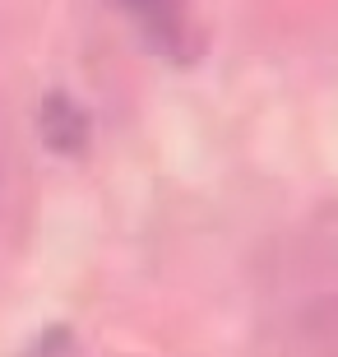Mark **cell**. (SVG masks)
Returning a JSON list of instances; mask_svg holds the SVG:
<instances>
[{
	"instance_id": "cell-3",
	"label": "cell",
	"mask_w": 338,
	"mask_h": 357,
	"mask_svg": "<svg viewBox=\"0 0 338 357\" xmlns=\"http://www.w3.org/2000/svg\"><path fill=\"white\" fill-rule=\"evenodd\" d=\"M38 130H42V139H47V149L52 153H84L89 149V139H93V121H89V112H84V102H75L70 93H47L42 98V107H38Z\"/></svg>"
},
{
	"instance_id": "cell-5",
	"label": "cell",
	"mask_w": 338,
	"mask_h": 357,
	"mask_svg": "<svg viewBox=\"0 0 338 357\" xmlns=\"http://www.w3.org/2000/svg\"><path fill=\"white\" fill-rule=\"evenodd\" d=\"M38 357H70V334L56 325L47 339H38Z\"/></svg>"
},
{
	"instance_id": "cell-2",
	"label": "cell",
	"mask_w": 338,
	"mask_h": 357,
	"mask_svg": "<svg viewBox=\"0 0 338 357\" xmlns=\"http://www.w3.org/2000/svg\"><path fill=\"white\" fill-rule=\"evenodd\" d=\"M107 5L125 14L144 47L162 61H171V66H190L204 47L199 28L190 24L185 0H107Z\"/></svg>"
},
{
	"instance_id": "cell-4",
	"label": "cell",
	"mask_w": 338,
	"mask_h": 357,
	"mask_svg": "<svg viewBox=\"0 0 338 357\" xmlns=\"http://www.w3.org/2000/svg\"><path fill=\"white\" fill-rule=\"evenodd\" d=\"M24 199H28V172L19 158V144H14L10 116L0 107V237L24 218Z\"/></svg>"
},
{
	"instance_id": "cell-1",
	"label": "cell",
	"mask_w": 338,
	"mask_h": 357,
	"mask_svg": "<svg viewBox=\"0 0 338 357\" xmlns=\"http://www.w3.org/2000/svg\"><path fill=\"white\" fill-rule=\"evenodd\" d=\"M260 357H338V283L278 292L255 325Z\"/></svg>"
}]
</instances>
